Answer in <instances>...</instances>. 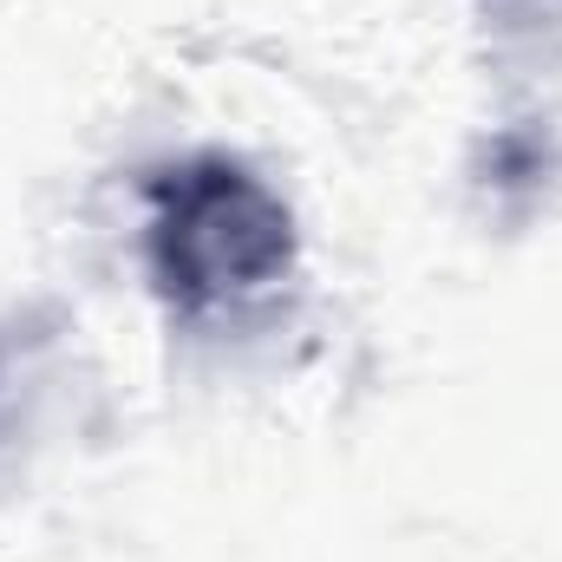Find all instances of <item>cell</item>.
<instances>
[{
    "label": "cell",
    "instance_id": "cell-1",
    "mask_svg": "<svg viewBox=\"0 0 562 562\" xmlns=\"http://www.w3.org/2000/svg\"><path fill=\"white\" fill-rule=\"evenodd\" d=\"M150 203V262L183 307L262 288L288 269V210L236 164L170 170Z\"/></svg>",
    "mask_w": 562,
    "mask_h": 562
}]
</instances>
